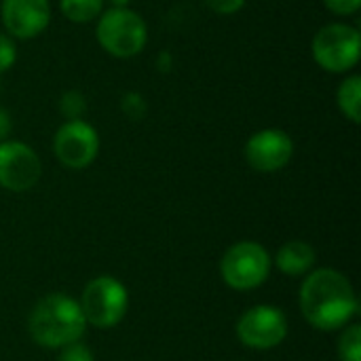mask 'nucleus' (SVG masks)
<instances>
[{
  "mask_svg": "<svg viewBox=\"0 0 361 361\" xmlns=\"http://www.w3.org/2000/svg\"><path fill=\"white\" fill-rule=\"evenodd\" d=\"M57 108H59V112H61V116L66 121H80L89 110V102H87V95L80 89H66L59 95Z\"/></svg>",
  "mask_w": 361,
  "mask_h": 361,
  "instance_id": "nucleus-15",
  "label": "nucleus"
},
{
  "mask_svg": "<svg viewBox=\"0 0 361 361\" xmlns=\"http://www.w3.org/2000/svg\"><path fill=\"white\" fill-rule=\"evenodd\" d=\"M154 66H157V72L161 74H169L176 66V59H173V53L169 49H163L157 53V59H154Z\"/></svg>",
  "mask_w": 361,
  "mask_h": 361,
  "instance_id": "nucleus-22",
  "label": "nucleus"
},
{
  "mask_svg": "<svg viewBox=\"0 0 361 361\" xmlns=\"http://www.w3.org/2000/svg\"><path fill=\"white\" fill-rule=\"evenodd\" d=\"M78 305L87 324L99 330H110L125 319L129 309V292L116 277L99 275L85 286Z\"/></svg>",
  "mask_w": 361,
  "mask_h": 361,
  "instance_id": "nucleus-5",
  "label": "nucleus"
},
{
  "mask_svg": "<svg viewBox=\"0 0 361 361\" xmlns=\"http://www.w3.org/2000/svg\"><path fill=\"white\" fill-rule=\"evenodd\" d=\"M11 131H13V118L8 114V110L0 106V144L8 140Z\"/></svg>",
  "mask_w": 361,
  "mask_h": 361,
  "instance_id": "nucleus-23",
  "label": "nucleus"
},
{
  "mask_svg": "<svg viewBox=\"0 0 361 361\" xmlns=\"http://www.w3.org/2000/svg\"><path fill=\"white\" fill-rule=\"evenodd\" d=\"M40 176L42 163L32 146L17 140L0 144V188L8 192H25L38 184Z\"/></svg>",
  "mask_w": 361,
  "mask_h": 361,
  "instance_id": "nucleus-9",
  "label": "nucleus"
},
{
  "mask_svg": "<svg viewBox=\"0 0 361 361\" xmlns=\"http://www.w3.org/2000/svg\"><path fill=\"white\" fill-rule=\"evenodd\" d=\"M0 89H2V87H0Z\"/></svg>",
  "mask_w": 361,
  "mask_h": 361,
  "instance_id": "nucleus-25",
  "label": "nucleus"
},
{
  "mask_svg": "<svg viewBox=\"0 0 361 361\" xmlns=\"http://www.w3.org/2000/svg\"><path fill=\"white\" fill-rule=\"evenodd\" d=\"M17 61V44L6 32H0V74L8 72Z\"/></svg>",
  "mask_w": 361,
  "mask_h": 361,
  "instance_id": "nucleus-18",
  "label": "nucleus"
},
{
  "mask_svg": "<svg viewBox=\"0 0 361 361\" xmlns=\"http://www.w3.org/2000/svg\"><path fill=\"white\" fill-rule=\"evenodd\" d=\"M273 269L271 254L256 241H239L231 245L220 260L222 281L239 292L260 288Z\"/></svg>",
  "mask_w": 361,
  "mask_h": 361,
  "instance_id": "nucleus-6",
  "label": "nucleus"
},
{
  "mask_svg": "<svg viewBox=\"0 0 361 361\" xmlns=\"http://www.w3.org/2000/svg\"><path fill=\"white\" fill-rule=\"evenodd\" d=\"M275 264L288 277H305L315 264V250L307 241H288L279 247Z\"/></svg>",
  "mask_w": 361,
  "mask_h": 361,
  "instance_id": "nucleus-12",
  "label": "nucleus"
},
{
  "mask_svg": "<svg viewBox=\"0 0 361 361\" xmlns=\"http://www.w3.org/2000/svg\"><path fill=\"white\" fill-rule=\"evenodd\" d=\"M108 2H110L112 6H129L133 0H108Z\"/></svg>",
  "mask_w": 361,
  "mask_h": 361,
  "instance_id": "nucleus-24",
  "label": "nucleus"
},
{
  "mask_svg": "<svg viewBox=\"0 0 361 361\" xmlns=\"http://www.w3.org/2000/svg\"><path fill=\"white\" fill-rule=\"evenodd\" d=\"M97 44L116 59H131L148 44V23L129 6L104 8L95 23Z\"/></svg>",
  "mask_w": 361,
  "mask_h": 361,
  "instance_id": "nucleus-3",
  "label": "nucleus"
},
{
  "mask_svg": "<svg viewBox=\"0 0 361 361\" xmlns=\"http://www.w3.org/2000/svg\"><path fill=\"white\" fill-rule=\"evenodd\" d=\"M336 106L341 114L351 121L353 125H360L361 121V76L349 74L336 89Z\"/></svg>",
  "mask_w": 361,
  "mask_h": 361,
  "instance_id": "nucleus-13",
  "label": "nucleus"
},
{
  "mask_svg": "<svg viewBox=\"0 0 361 361\" xmlns=\"http://www.w3.org/2000/svg\"><path fill=\"white\" fill-rule=\"evenodd\" d=\"M300 311L319 332H334L357 315L360 302L347 275L336 269H317L300 286Z\"/></svg>",
  "mask_w": 361,
  "mask_h": 361,
  "instance_id": "nucleus-1",
  "label": "nucleus"
},
{
  "mask_svg": "<svg viewBox=\"0 0 361 361\" xmlns=\"http://www.w3.org/2000/svg\"><path fill=\"white\" fill-rule=\"evenodd\" d=\"M87 326L78 300L68 294H49L40 298L27 317L32 341L44 349H63L78 343Z\"/></svg>",
  "mask_w": 361,
  "mask_h": 361,
  "instance_id": "nucleus-2",
  "label": "nucleus"
},
{
  "mask_svg": "<svg viewBox=\"0 0 361 361\" xmlns=\"http://www.w3.org/2000/svg\"><path fill=\"white\" fill-rule=\"evenodd\" d=\"M338 360L361 361V326L351 324L338 338Z\"/></svg>",
  "mask_w": 361,
  "mask_h": 361,
  "instance_id": "nucleus-16",
  "label": "nucleus"
},
{
  "mask_svg": "<svg viewBox=\"0 0 361 361\" xmlns=\"http://www.w3.org/2000/svg\"><path fill=\"white\" fill-rule=\"evenodd\" d=\"M53 154L68 169H87L99 154L97 129L80 121H66L53 135Z\"/></svg>",
  "mask_w": 361,
  "mask_h": 361,
  "instance_id": "nucleus-8",
  "label": "nucleus"
},
{
  "mask_svg": "<svg viewBox=\"0 0 361 361\" xmlns=\"http://www.w3.org/2000/svg\"><path fill=\"white\" fill-rule=\"evenodd\" d=\"M235 332L243 347L254 351H269L286 341L288 317L279 307L256 305L239 317Z\"/></svg>",
  "mask_w": 361,
  "mask_h": 361,
  "instance_id": "nucleus-7",
  "label": "nucleus"
},
{
  "mask_svg": "<svg viewBox=\"0 0 361 361\" xmlns=\"http://www.w3.org/2000/svg\"><path fill=\"white\" fill-rule=\"evenodd\" d=\"M51 0H0V21L11 38L32 40L51 23Z\"/></svg>",
  "mask_w": 361,
  "mask_h": 361,
  "instance_id": "nucleus-11",
  "label": "nucleus"
},
{
  "mask_svg": "<svg viewBox=\"0 0 361 361\" xmlns=\"http://www.w3.org/2000/svg\"><path fill=\"white\" fill-rule=\"evenodd\" d=\"M106 0H59L61 15L72 23H91L104 13Z\"/></svg>",
  "mask_w": 361,
  "mask_h": 361,
  "instance_id": "nucleus-14",
  "label": "nucleus"
},
{
  "mask_svg": "<svg viewBox=\"0 0 361 361\" xmlns=\"http://www.w3.org/2000/svg\"><path fill=\"white\" fill-rule=\"evenodd\" d=\"M313 61L330 74H347L360 63V30L345 21L322 25L311 40Z\"/></svg>",
  "mask_w": 361,
  "mask_h": 361,
  "instance_id": "nucleus-4",
  "label": "nucleus"
},
{
  "mask_svg": "<svg viewBox=\"0 0 361 361\" xmlns=\"http://www.w3.org/2000/svg\"><path fill=\"white\" fill-rule=\"evenodd\" d=\"M121 110L129 121H142L148 114V102L140 91H125L121 97Z\"/></svg>",
  "mask_w": 361,
  "mask_h": 361,
  "instance_id": "nucleus-17",
  "label": "nucleus"
},
{
  "mask_svg": "<svg viewBox=\"0 0 361 361\" xmlns=\"http://www.w3.org/2000/svg\"><path fill=\"white\" fill-rule=\"evenodd\" d=\"M324 6L338 17H349L360 11L361 0H324Z\"/></svg>",
  "mask_w": 361,
  "mask_h": 361,
  "instance_id": "nucleus-20",
  "label": "nucleus"
},
{
  "mask_svg": "<svg viewBox=\"0 0 361 361\" xmlns=\"http://www.w3.org/2000/svg\"><path fill=\"white\" fill-rule=\"evenodd\" d=\"M245 161L254 171L275 173L283 169L294 157V140L277 127H267L250 135L245 142Z\"/></svg>",
  "mask_w": 361,
  "mask_h": 361,
  "instance_id": "nucleus-10",
  "label": "nucleus"
},
{
  "mask_svg": "<svg viewBox=\"0 0 361 361\" xmlns=\"http://www.w3.org/2000/svg\"><path fill=\"white\" fill-rule=\"evenodd\" d=\"M57 361H95L93 353L89 347H85L80 341L78 343H72L63 349H59V357Z\"/></svg>",
  "mask_w": 361,
  "mask_h": 361,
  "instance_id": "nucleus-19",
  "label": "nucleus"
},
{
  "mask_svg": "<svg viewBox=\"0 0 361 361\" xmlns=\"http://www.w3.org/2000/svg\"><path fill=\"white\" fill-rule=\"evenodd\" d=\"M203 2L216 15H237L245 6L247 0H203Z\"/></svg>",
  "mask_w": 361,
  "mask_h": 361,
  "instance_id": "nucleus-21",
  "label": "nucleus"
}]
</instances>
